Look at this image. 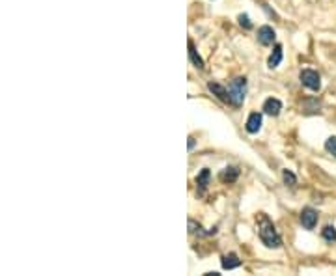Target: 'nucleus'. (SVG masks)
I'll return each instance as SVG.
<instances>
[{"label":"nucleus","instance_id":"nucleus-1","mask_svg":"<svg viewBox=\"0 0 336 276\" xmlns=\"http://www.w3.org/2000/svg\"><path fill=\"white\" fill-rule=\"evenodd\" d=\"M258 234H260V239H262L267 248H280L282 246V239H280L274 224L269 220L267 215H260L258 217Z\"/></svg>","mask_w":336,"mask_h":276},{"label":"nucleus","instance_id":"nucleus-2","mask_svg":"<svg viewBox=\"0 0 336 276\" xmlns=\"http://www.w3.org/2000/svg\"><path fill=\"white\" fill-rule=\"evenodd\" d=\"M245 94H247V79L245 77H237L233 79L228 86V96H230V105L241 106L245 101Z\"/></svg>","mask_w":336,"mask_h":276},{"label":"nucleus","instance_id":"nucleus-3","mask_svg":"<svg viewBox=\"0 0 336 276\" xmlns=\"http://www.w3.org/2000/svg\"><path fill=\"white\" fill-rule=\"evenodd\" d=\"M299 79H301L303 86H306V88L312 90V92H317V90L321 88V77H319V73L314 71V69H303L301 75H299Z\"/></svg>","mask_w":336,"mask_h":276},{"label":"nucleus","instance_id":"nucleus-4","mask_svg":"<svg viewBox=\"0 0 336 276\" xmlns=\"http://www.w3.org/2000/svg\"><path fill=\"white\" fill-rule=\"evenodd\" d=\"M301 224L305 230H314L315 224H317V211L312 207H305L301 211Z\"/></svg>","mask_w":336,"mask_h":276},{"label":"nucleus","instance_id":"nucleus-5","mask_svg":"<svg viewBox=\"0 0 336 276\" xmlns=\"http://www.w3.org/2000/svg\"><path fill=\"white\" fill-rule=\"evenodd\" d=\"M280 110H282V103H280V99H276V97H269V99L263 103V112L269 114V116H278Z\"/></svg>","mask_w":336,"mask_h":276},{"label":"nucleus","instance_id":"nucleus-6","mask_svg":"<svg viewBox=\"0 0 336 276\" xmlns=\"http://www.w3.org/2000/svg\"><path fill=\"white\" fill-rule=\"evenodd\" d=\"M245 129H247V133L256 135V133L262 129V114H260V112H252L251 116H249V119H247Z\"/></svg>","mask_w":336,"mask_h":276},{"label":"nucleus","instance_id":"nucleus-7","mask_svg":"<svg viewBox=\"0 0 336 276\" xmlns=\"http://www.w3.org/2000/svg\"><path fill=\"white\" fill-rule=\"evenodd\" d=\"M274 38H276V34H274V30L271 26L265 24V26L258 28V41L262 43V45H271L274 41Z\"/></svg>","mask_w":336,"mask_h":276},{"label":"nucleus","instance_id":"nucleus-8","mask_svg":"<svg viewBox=\"0 0 336 276\" xmlns=\"http://www.w3.org/2000/svg\"><path fill=\"white\" fill-rule=\"evenodd\" d=\"M208 90H210L213 96H217L221 99L222 103H230V96H228V88H224L219 82H210L208 84Z\"/></svg>","mask_w":336,"mask_h":276},{"label":"nucleus","instance_id":"nucleus-9","mask_svg":"<svg viewBox=\"0 0 336 276\" xmlns=\"http://www.w3.org/2000/svg\"><path fill=\"white\" fill-rule=\"evenodd\" d=\"M222 269H226V271H231V269H235V267H239L241 265V259L237 257V254H226V256H222Z\"/></svg>","mask_w":336,"mask_h":276},{"label":"nucleus","instance_id":"nucleus-10","mask_svg":"<svg viewBox=\"0 0 336 276\" xmlns=\"http://www.w3.org/2000/svg\"><path fill=\"white\" fill-rule=\"evenodd\" d=\"M210 179H211V172L208 170V168H204V170L198 174V177H196V185H198L200 194H204V192H206L208 185H210Z\"/></svg>","mask_w":336,"mask_h":276},{"label":"nucleus","instance_id":"nucleus-11","mask_svg":"<svg viewBox=\"0 0 336 276\" xmlns=\"http://www.w3.org/2000/svg\"><path fill=\"white\" fill-rule=\"evenodd\" d=\"M280 62H282V47H280V45H274L273 53H271L269 60H267V65H269L271 69H274V67L280 65Z\"/></svg>","mask_w":336,"mask_h":276},{"label":"nucleus","instance_id":"nucleus-12","mask_svg":"<svg viewBox=\"0 0 336 276\" xmlns=\"http://www.w3.org/2000/svg\"><path fill=\"white\" fill-rule=\"evenodd\" d=\"M237 177H239V170H237L235 166H228V168H224V170L221 172V179L224 181V183H233Z\"/></svg>","mask_w":336,"mask_h":276},{"label":"nucleus","instance_id":"nucleus-13","mask_svg":"<svg viewBox=\"0 0 336 276\" xmlns=\"http://www.w3.org/2000/svg\"><path fill=\"white\" fill-rule=\"evenodd\" d=\"M189 58L196 69H204V60L200 58V54L196 53V49H194V43L190 41V39H189Z\"/></svg>","mask_w":336,"mask_h":276},{"label":"nucleus","instance_id":"nucleus-14","mask_svg":"<svg viewBox=\"0 0 336 276\" xmlns=\"http://www.w3.org/2000/svg\"><path fill=\"white\" fill-rule=\"evenodd\" d=\"M321 235H323V239H325V241L333 243V241H336V228L335 226H325V228H323V232H321Z\"/></svg>","mask_w":336,"mask_h":276},{"label":"nucleus","instance_id":"nucleus-15","mask_svg":"<svg viewBox=\"0 0 336 276\" xmlns=\"http://www.w3.org/2000/svg\"><path fill=\"white\" fill-rule=\"evenodd\" d=\"M282 179H284V183H286L288 187H295V185H297V177H295V174L292 170H284L282 172Z\"/></svg>","mask_w":336,"mask_h":276},{"label":"nucleus","instance_id":"nucleus-16","mask_svg":"<svg viewBox=\"0 0 336 276\" xmlns=\"http://www.w3.org/2000/svg\"><path fill=\"white\" fill-rule=\"evenodd\" d=\"M325 149L333 155V157H336V137H331V138H327V142H325Z\"/></svg>","mask_w":336,"mask_h":276},{"label":"nucleus","instance_id":"nucleus-17","mask_svg":"<svg viewBox=\"0 0 336 276\" xmlns=\"http://www.w3.org/2000/svg\"><path fill=\"white\" fill-rule=\"evenodd\" d=\"M239 24H241V26H245V28L249 30V28L252 26V22H251V19H249V15L241 13V15H239Z\"/></svg>","mask_w":336,"mask_h":276},{"label":"nucleus","instance_id":"nucleus-18","mask_svg":"<svg viewBox=\"0 0 336 276\" xmlns=\"http://www.w3.org/2000/svg\"><path fill=\"white\" fill-rule=\"evenodd\" d=\"M189 232L190 234H202V226L200 224H196L192 218L189 220Z\"/></svg>","mask_w":336,"mask_h":276},{"label":"nucleus","instance_id":"nucleus-19","mask_svg":"<svg viewBox=\"0 0 336 276\" xmlns=\"http://www.w3.org/2000/svg\"><path fill=\"white\" fill-rule=\"evenodd\" d=\"M192 148H194V138L189 137V149H192Z\"/></svg>","mask_w":336,"mask_h":276}]
</instances>
